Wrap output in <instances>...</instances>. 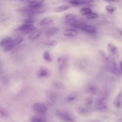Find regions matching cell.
I'll return each instance as SVG.
<instances>
[{
  "label": "cell",
  "instance_id": "cell-1",
  "mask_svg": "<svg viewBox=\"0 0 122 122\" xmlns=\"http://www.w3.org/2000/svg\"><path fill=\"white\" fill-rule=\"evenodd\" d=\"M71 25L74 28L81 30L83 31L91 34L95 33L96 31V29L94 26L90 24H86L81 21H73L71 23Z\"/></svg>",
  "mask_w": 122,
  "mask_h": 122
},
{
  "label": "cell",
  "instance_id": "cell-2",
  "mask_svg": "<svg viewBox=\"0 0 122 122\" xmlns=\"http://www.w3.org/2000/svg\"><path fill=\"white\" fill-rule=\"evenodd\" d=\"M56 115L59 119L64 122H73L75 120L72 115L65 110H57Z\"/></svg>",
  "mask_w": 122,
  "mask_h": 122
},
{
  "label": "cell",
  "instance_id": "cell-3",
  "mask_svg": "<svg viewBox=\"0 0 122 122\" xmlns=\"http://www.w3.org/2000/svg\"><path fill=\"white\" fill-rule=\"evenodd\" d=\"M22 33L24 34H29L32 31L36 30L37 28L35 27L33 24L23 23L18 29Z\"/></svg>",
  "mask_w": 122,
  "mask_h": 122
},
{
  "label": "cell",
  "instance_id": "cell-4",
  "mask_svg": "<svg viewBox=\"0 0 122 122\" xmlns=\"http://www.w3.org/2000/svg\"><path fill=\"white\" fill-rule=\"evenodd\" d=\"M33 110L38 114L45 113L47 111L46 106L41 102H36L33 104L32 106Z\"/></svg>",
  "mask_w": 122,
  "mask_h": 122
},
{
  "label": "cell",
  "instance_id": "cell-5",
  "mask_svg": "<svg viewBox=\"0 0 122 122\" xmlns=\"http://www.w3.org/2000/svg\"><path fill=\"white\" fill-rule=\"evenodd\" d=\"M43 0H32L28 3V6L33 9H38L42 7Z\"/></svg>",
  "mask_w": 122,
  "mask_h": 122
},
{
  "label": "cell",
  "instance_id": "cell-6",
  "mask_svg": "<svg viewBox=\"0 0 122 122\" xmlns=\"http://www.w3.org/2000/svg\"><path fill=\"white\" fill-rule=\"evenodd\" d=\"M63 34L66 37H74L78 34V31L75 28H68L63 31Z\"/></svg>",
  "mask_w": 122,
  "mask_h": 122
},
{
  "label": "cell",
  "instance_id": "cell-7",
  "mask_svg": "<svg viewBox=\"0 0 122 122\" xmlns=\"http://www.w3.org/2000/svg\"><path fill=\"white\" fill-rule=\"evenodd\" d=\"M86 90L88 93L92 95L96 94L98 92V87L96 85L92 84H89L87 85Z\"/></svg>",
  "mask_w": 122,
  "mask_h": 122
},
{
  "label": "cell",
  "instance_id": "cell-8",
  "mask_svg": "<svg viewBox=\"0 0 122 122\" xmlns=\"http://www.w3.org/2000/svg\"><path fill=\"white\" fill-rule=\"evenodd\" d=\"M92 0H71L70 2L73 5H80L91 3Z\"/></svg>",
  "mask_w": 122,
  "mask_h": 122
},
{
  "label": "cell",
  "instance_id": "cell-9",
  "mask_svg": "<svg viewBox=\"0 0 122 122\" xmlns=\"http://www.w3.org/2000/svg\"><path fill=\"white\" fill-rule=\"evenodd\" d=\"M41 35V32L39 30H35L30 33L29 35V38L30 40H34L38 38Z\"/></svg>",
  "mask_w": 122,
  "mask_h": 122
},
{
  "label": "cell",
  "instance_id": "cell-10",
  "mask_svg": "<svg viewBox=\"0 0 122 122\" xmlns=\"http://www.w3.org/2000/svg\"><path fill=\"white\" fill-rule=\"evenodd\" d=\"M60 30V29L56 26L52 27L49 29H48L45 32V35L47 36H51L54 35L57 32H58Z\"/></svg>",
  "mask_w": 122,
  "mask_h": 122
},
{
  "label": "cell",
  "instance_id": "cell-11",
  "mask_svg": "<svg viewBox=\"0 0 122 122\" xmlns=\"http://www.w3.org/2000/svg\"><path fill=\"white\" fill-rule=\"evenodd\" d=\"M107 47L109 52L112 55H115L117 53L118 49L117 47L112 43H109L107 44Z\"/></svg>",
  "mask_w": 122,
  "mask_h": 122
},
{
  "label": "cell",
  "instance_id": "cell-12",
  "mask_svg": "<svg viewBox=\"0 0 122 122\" xmlns=\"http://www.w3.org/2000/svg\"><path fill=\"white\" fill-rule=\"evenodd\" d=\"M53 21V19L51 18H45L40 20L39 24L41 26H45L51 23Z\"/></svg>",
  "mask_w": 122,
  "mask_h": 122
},
{
  "label": "cell",
  "instance_id": "cell-13",
  "mask_svg": "<svg viewBox=\"0 0 122 122\" xmlns=\"http://www.w3.org/2000/svg\"><path fill=\"white\" fill-rule=\"evenodd\" d=\"M70 8V6L67 5H62L60 6L59 7H56L54 10V11L56 12H61L64 11H65L68 10Z\"/></svg>",
  "mask_w": 122,
  "mask_h": 122
},
{
  "label": "cell",
  "instance_id": "cell-14",
  "mask_svg": "<svg viewBox=\"0 0 122 122\" xmlns=\"http://www.w3.org/2000/svg\"><path fill=\"white\" fill-rule=\"evenodd\" d=\"M37 74L40 77H45L48 74V72L46 69L42 67L38 71Z\"/></svg>",
  "mask_w": 122,
  "mask_h": 122
},
{
  "label": "cell",
  "instance_id": "cell-15",
  "mask_svg": "<svg viewBox=\"0 0 122 122\" xmlns=\"http://www.w3.org/2000/svg\"><path fill=\"white\" fill-rule=\"evenodd\" d=\"M122 95L121 93H119L117 97L114 100V104L117 107H120L122 104Z\"/></svg>",
  "mask_w": 122,
  "mask_h": 122
},
{
  "label": "cell",
  "instance_id": "cell-16",
  "mask_svg": "<svg viewBox=\"0 0 122 122\" xmlns=\"http://www.w3.org/2000/svg\"><path fill=\"white\" fill-rule=\"evenodd\" d=\"M76 96L74 93H71V94L67 95L65 97L64 100L66 102H73L76 99Z\"/></svg>",
  "mask_w": 122,
  "mask_h": 122
},
{
  "label": "cell",
  "instance_id": "cell-17",
  "mask_svg": "<svg viewBox=\"0 0 122 122\" xmlns=\"http://www.w3.org/2000/svg\"><path fill=\"white\" fill-rule=\"evenodd\" d=\"M12 41V39L10 37H7L3 39L0 43V45L1 46L5 47L9 44Z\"/></svg>",
  "mask_w": 122,
  "mask_h": 122
},
{
  "label": "cell",
  "instance_id": "cell-18",
  "mask_svg": "<svg viewBox=\"0 0 122 122\" xmlns=\"http://www.w3.org/2000/svg\"><path fill=\"white\" fill-rule=\"evenodd\" d=\"M76 110L79 113L82 115H85L88 113V111L86 108L81 106L77 107Z\"/></svg>",
  "mask_w": 122,
  "mask_h": 122
},
{
  "label": "cell",
  "instance_id": "cell-19",
  "mask_svg": "<svg viewBox=\"0 0 122 122\" xmlns=\"http://www.w3.org/2000/svg\"><path fill=\"white\" fill-rule=\"evenodd\" d=\"M81 13L83 15H85V16H87V15H88L89 14H90V13H91L92 12V10L89 8H82L81 10H80Z\"/></svg>",
  "mask_w": 122,
  "mask_h": 122
},
{
  "label": "cell",
  "instance_id": "cell-20",
  "mask_svg": "<svg viewBox=\"0 0 122 122\" xmlns=\"http://www.w3.org/2000/svg\"><path fill=\"white\" fill-rule=\"evenodd\" d=\"M8 112L0 105V115L3 117H7L9 116Z\"/></svg>",
  "mask_w": 122,
  "mask_h": 122
},
{
  "label": "cell",
  "instance_id": "cell-21",
  "mask_svg": "<svg viewBox=\"0 0 122 122\" xmlns=\"http://www.w3.org/2000/svg\"><path fill=\"white\" fill-rule=\"evenodd\" d=\"M111 71L112 73H113L114 75L117 77H119L121 74V70L120 69H119V68H117V66L112 68Z\"/></svg>",
  "mask_w": 122,
  "mask_h": 122
},
{
  "label": "cell",
  "instance_id": "cell-22",
  "mask_svg": "<svg viewBox=\"0 0 122 122\" xmlns=\"http://www.w3.org/2000/svg\"><path fill=\"white\" fill-rule=\"evenodd\" d=\"M43 58L44 60L50 62L51 61V56L49 52L47 51H45L43 53Z\"/></svg>",
  "mask_w": 122,
  "mask_h": 122
},
{
  "label": "cell",
  "instance_id": "cell-23",
  "mask_svg": "<svg viewBox=\"0 0 122 122\" xmlns=\"http://www.w3.org/2000/svg\"><path fill=\"white\" fill-rule=\"evenodd\" d=\"M76 19V16L72 14H68L65 16V20L67 21H72Z\"/></svg>",
  "mask_w": 122,
  "mask_h": 122
},
{
  "label": "cell",
  "instance_id": "cell-24",
  "mask_svg": "<svg viewBox=\"0 0 122 122\" xmlns=\"http://www.w3.org/2000/svg\"><path fill=\"white\" fill-rule=\"evenodd\" d=\"M23 40V38L21 37H19L16 38V39H15L14 40L12 41V42L13 43V44L14 45V46H16L18 44H19Z\"/></svg>",
  "mask_w": 122,
  "mask_h": 122
},
{
  "label": "cell",
  "instance_id": "cell-25",
  "mask_svg": "<svg viewBox=\"0 0 122 122\" xmlns=\"http://www.w3.org/2000/svg\"><path fill=\"white\" fill-rule=\"evenodd\" d=\"M36 20L35 19L32 17H29L27 19H25L23 20L24 23H29V24H33L35 22Z\"/></svg>",
  "mask_w": 122,
  "mask_h": 122
},
{
  "label": "cell",
  "instance_id": "cell-26",
  "mask_svg": "<svg viewBox=\"0 0 122 122\" xmlns=\"http://www.w3.org/2000/svg\"><path fill=\"white\" fill-rule=\"evenodd\" d=\"M86 17L88 19L91 20V19H94L97 18L98 17V15L97 13H96L95 12H92L91 13H90V14L87 15L86 16Z\"/></svg>",
  "mask_w": 122,
  "mask_h": 122
},
{
  "label": "cell",
  "instance_id": "cell-27",
  "mask_svg": "<svg viewBox=\"0 0 122 122\" xmlns=\"http://www.w3.org/2000/svg\"><path fill=\"white\" fill-rule=\"evenodd\" d=\"M14 47V45L13 44L12 41L9 43L7 45H6V46H5V48H4V50L5 51H10L11 50H12L13 47Z\"/></svg>",
  "mask_w": 122,
  "mask_h": 122
},
{
  "label": "cell",
  "instance_id": "cell-28",
  "mask_svg": "<svg viewBox=\"0 0 122 122\" xmlns=\"http://www.w3.org/2000/svg\"><path fill=\"white\" fill-rule=\"evenodd\" d=\"M106 10L110 13H112L114 12L115 8L114 7L111 5H107L105 7Z\"/></svg>",
  "mask_w": 122,
  "mask_h": 122
},
{
  "label": "cell",
  "instance_id": "cell-29",
  "mask_svg": "<svg viewBox=\"0 0 122 122\" xmlns=\"http://www.w3.org/2000/svg\"><path fill=\"white\" fill-rule=\"evenodd\" d=\"M92 102H93V99L91 97H89L86 98V100H85V104L88 106L91 105L92 103Z\"/></svg>",
  "mask_w": 122,
  "mask_h": 122
},
{
  "label": "cell",
  "instance_id": "cell-30",
  "mask_svg": "<svg viewBox=\"0 0 122 122\" xmlns=\"http://www.w3.org/2000/svg\"><path fill=\"white\" fill-rule=\"evenodd\" d=\"M31 122H43L39 117H34L32 118Z\"/></svg>",
  "mask_w": 122,
  "mask_h": 122
},
{
  "label": "cell",
  "instance_id": "cell-31",
  "mask_svg": "<svg viewBox=\"0 0 122 122\" xmlns=\"http://www.w3.org/2000/svg\"><path fill=\"white\" fill-rule=\"evenodd\" d=\"M57 43V41L55 40H53L51 41L50 42H48L46 44L48 46H54L55 45H56Z\"/></svg>",
  "mask_w": 122,
  "mask_h": 122
},
{
  "label": "cell",
  "instance_id": "cell-32",
  "mask_svg": "<svg viewBox=\"0 0 122 122\" xmlns=\"http://www.w3.org/2000/svg\"><path fill=\"white\" fill-rule=\"evenodd\" d=\"M107 2H119L121 0H103Z\"/></svg>",
  "mask_w": 122,
  "mask_h": 122
},
{
  "label": "cell",
  "instance_id": "cell-33",
  "mask_svg": "<svg viewBox=\"0 0 122 122\" xmlns=\"http://www.w3.org/2000/svg\"></svg>",
  "mask_w": 122,
  "mask_h": 122
}]
</instances>
